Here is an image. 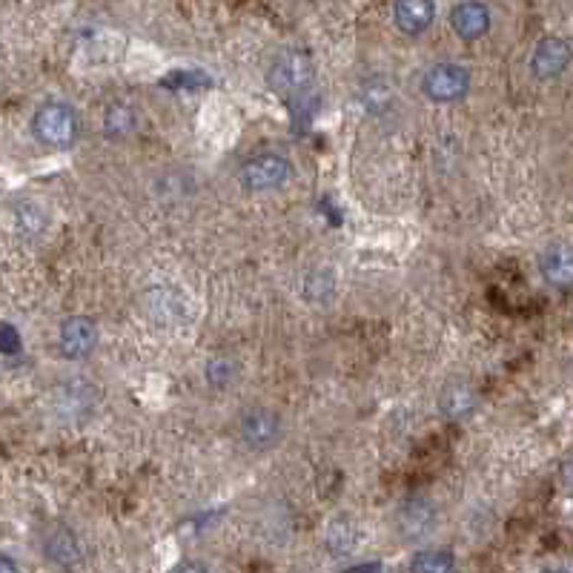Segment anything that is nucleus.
Segmentation results:
<instances>
[{
    "mask_svg": "<svg viewBox=\"0 0 573 573\" xmlns=\"http://www.w3.org/2000/svg\"><path fill=\"white\" fill-rule=\"evenodd\" d=\"M32 132L40 144L52 150H69L81 135V118L63 100H46L32 115Z\"/></svg>",
    "mask_w": 573,
    "mask_h": 573,
    "instance_id": "obj_1",
    "label": "nucleus"
},
{
    "mask_svg": "<svg viewBox=\"0 0 573 573\" xmlns=\"http://www.w3.org/2000/svg\"><path fill=\"white\" fill-rule=\"evenodd\" d=\"M315 67L305 49H284L267 69V84L282 98H301L313 86Z\"/></svg>",
    "mask_w": 573,
    "mask_h": 573,
    "instance_id": "obj_2",
    "label": "nucleus"
},
{
    "mask_svg": "<svg viewBox=\"0 0 573 573\" xmlns=\"http://www.w3.org/2000/svg\"><path fill=\"white\" fill-rule=\"evenodd\" d=\"M470 89V72L458 63H435L421 77V92L435 104H453Z\"/></svg>",
    "mask_w": 573,
    "mask_h": 573,
    "instance_id": "obj_3",
    "label": "nucleus"
},
{
    "mask_svg": "<svg viewBox=\"0 0 573 573\" xmlns=\"http://www.w3.org/2000/svg\"><path fill=\"white\" fill-rule=\"evenodd\" d=\"M290 178V160L278 153H261L244 160L241 167V183L252 192L278 190Z\"/></svg>",
    "mask_w": 573,
    "mask_h": 573,
    "instance_id": "obj_4",
    "label": "nucleus"
},
{
    "mask_svg": "<svg viewBox=\"0 0 573 573\" xmlns=\"http://www.w3.org/2000/svg\"><path fill=\"white\" fill-rule=\"evenodd\" d=\"M238 433L250 451H270L282 439V419L270 407H250L238 421Z\"/></svg>",
    "mask_w": 573,
    "mask_h": 573,
    "instance_id": "obj_5",
    "label": "nucleus"
},
{
    "mask_svg": "<svg viewBox=\"0 0 573 573\" xmlns=\"http://www.w3.org/2000/svg\"><path fill=\"white\" fill-rule=\"evenodd\" d=\"M58 344H61L63 359H86L98 344V330L86 315H69L61 324Z\"/></svg>",
    "mask_w": 573,
    "mask_h": 573,
    "instance_id": "obj_6",
    "label": "nucleus"
},
{
    "mask_svg": "<svg viewBox=\"0 0 573 573\" xmlns=\"http://www.w3.org/2000/svg\"><path fill=\"white\" fill-rule=\"evenodd\" d=\"M568 61H571V44L565 38H545L534 49L530 72L539 81H550V77H557L568 67Z\"/></svg>",
    "mask_w": 573,
    "mask_h": 573,
    "instance_id": "obj_7",
    "label": "nucleus"
},
{
    "mask_svg": "<svg viewBox=\"0 0 573 573\" xmlns=\"http://www.w3.org/2000/svg\"><path fill=\"white\" fill-rule=\"evenodd\" d=\"M435 17V7L430 0H398L393 7V23L398 32H405L410 38L430 29Z\"/></svg>",
    "mask_w": 573,
    "mask_h": 573,
    "instance_id": "obj_8",
    "label": "nucleus"
},
{
    "mask_svg": "<svg viewBox=\"0 0 573 573\" xmlns=\"http://www.w3.org/2000/svg\"><path fill=\"white\" fill-rule=\"evenodd\" d=\"M451 26L456 38L479 40L490 29V12L485 3H458L451 9Z\"/></svg>",
    "mask_w": 573,
    "mask_h": 573,
    "instance_id": "obj_9",
    "label": "nucleus"
},
{
    "mask_svg": "<svg viewBox=\"0 0 573 573\" xmlns=\"http://www.w3.org/2000/svg\"><path fill=\"white\" fill-rule=\"evenodd\" d=\"M539 270L553 287H571L573 282V255L568 244H550L539 255Z\"/></svg>",
    "mask_w": 573,
    "mask_h": 573,
    "instance_id": "obj_10",
    "label": "nucleus"
},
{
    "mask_svg": "<svg viewBox=\"0 0 573 573\" xmlns=\"http://www.w3.org/2000/svg\"><path fill=\"white\" fill-rule=\"evenodd\" d=\"M439 410L447 416V419H465L476 410V393L470 384L453 382L442 390L439 396Z\"/></svg>",
    "mask_w": 573,
    "mask_h": 573,
    "instance_id": "obj_11",
    "label": "nucleus"
},
{
    "mask_svg": "<svg viewBox=\"0 0 573 573\" xmlns=\"http://www.w3.org/2000/svg\"><path fill=\"white\" fill-rule=\"evenodd\" d=\"M46 557L61 568L77 565L81 562V548H77V539L72 536V530L55 527L52 534L46 536Z\"/></svg>",
    "mask_w": 573,
    "mask_h": 573,
    "instance_id": "obj_12",
    "label": "nucleus"
},
{
    "mask_svg": "<svg viewBox=\"0 0 573 573\" xmlns=\"http://www.w3.org/2000/svg\"><path fill=\"white\" fill-rule=\"evenodd\" d=\"M135 127H138V118H135V109H132L130 104H121V100L109 104L107 112H104V132H107V138L121 141V138L132 135Z\"/></svg>",
    "mask_w": 573,
    "mask_h": 573,
    "instance_id": "obj_13",
    "label": "nucleus"
},
{
    "mask_svg": "<svg viewBox=\"0 0 573 573\" xmlns=\"http://www.w3.org/2000/svg\"><path fill=\"white\" fill-rule=\"evenodd\" d=\"M433 508H430L428 502L416 499V502H407L405 508L398 511V527H402V534L405 536H421L433 525Z\"/></svg>",
    "mask_w": 573,
    "mask_h": 573,
    "instance_id": "obj_14",
    "label": "nucleus"
},
{
    "mask_svg": "<svg viewBox=\"0 0 573 573\" xmlns=\"http://www.w3.org/2000/svg\"><path fill=\"white\" fill-rule=\"evenodd\" d=\"M453 550H419L410 562V573H453Z\"/></svg>",
    "mask_w": 573,
    "mask_h": 573,
    "instance_id": "obj_15",
    "label": "nucleus"
},
{
    "mask_svg": "<svg viewBox=\"0 0 573 573\" xmlns=\"http://www.w3.org/2000/svg\"><path fill=\"white\" fill-rule=\"evenodd\" d=\"M160 86L172 92H199L213 86V77L204 75L201 69H176L167 77H160Z\"/></svg>",
    "mask_w": 573,
    "mask_h": 573,
    "instance_id": "obj_16",
    "label": "nucleus"
},
{
    "mask_svg": "<svg viewBox=\"0 0 573 573\" xmlns=\"http://www.w3.org/2000/svg\"><path fill=\"white\" fill-rule=\"evenodd\" d=\"M324 542H327V548L333 550L336 557H342V553H350L353 542H356V534H353L350 522L344 520V516H338V520L330 522Z\"/></svg>",
    "mask_w": 573,
    "mask_h": 573,
    "instance_id": "obj_17",
    "label": "nucleus"
},
{
    "mask_svg": "<svg viewBox=\"0 0 573 573\" xmlns=\"http://www.w3.org/2000/svg\"><path fill=\"white\" fill-rule=\"evenodd\" d=\"M333 287H336V282H333V273H330V270H313V273L307 275L305 296L310 298V301H327V298L333 296Z\"/></svg>",
    "mask_w": 573,
    "mask_h": 573,
    "instance_id": "obj_18",
    "label": "nucleus"
},
{
    "mask_svg": "<svg viewBox=\"0 0 573 573\" xmlns=\"http://www.w3.org/2000/svg\"><path fill=\"white\" fill-rule=\"evenodd\" d=\"M232 379H236V365L229 359H222V356H218V359H213L206 365V382L213 384V387L224 390Z\"/></svg>",
    "mask_w": 573,
    "mask_h": 573,
    "instance_id": "obj_19",
    "label": "nucleus"
},
{
    "mask_svg": "<svg viewBox=\"0 0 573 573\" xmlns=\"http://www.w3.org/2000/svg\"><path fill=\"white\" fill-rule=\"evenodd\" d=\"M23 350V338L17 333L15 324H9V321H0V353L3 356H17Z\"/></svg>",
    "mask_w": 573,
    "mask_h": 573,
    "instance_id": "obj_20",
    "label": "nucleus"
},
{
    "mask_svg": "<svg viewBox=\"0 0 573 573\" xmlns=\"http://www.w3.org/2000/svg\"><path fill=\"white\" fill-rule=\"evenodd\" d=\"M342 573H382V562H361V565H353Z\"/></svg>",
    "mask_w": 573,
    "mask_h": 573,
    "instance_id": "obj_21",
    "label": "nucleus"
},
{
    "mask_svg": "<svg viewBox=\"0 0 573 573\" xmlns=\"http://www.w3.org/2000/svg\"><path fill=\"white\" fill-rule=\"evenodd\" d=\"M0 573H23V571H21V568H17L15 559L0 557Z\"/></svg>",
    "mask_w": 573,
    "mask_h": 573,
    "instance_id": "obj_22",
    "label": "nucleus"
},
{
    "mask_svg": "<svg viewBox=\"0 0 573 573\" xmlns=\"http://www.w3.org/2000/svg\"><path fill=\"white\" fill-rule=\"evenodd\" d=\"M172 573H206V568L201 562H183L181 568H176Z\"/></svg>",
    "mask_w": 573,
    "mask_h": 573,
    "instance_id": "obj_23",
    "label": "nucleus"
},
{
    "mask_svg": "<svg viewBox=\"0 0 573 573\" xmlns=\"http://www.w3.org/2000/svg\"><path fill=\"white\" fill-rule=\"evenodd\" d=\"M542 573H565V571H542Z\"/></svg>",
    "mask_w": 573,
    "mask_h": 573,
    "instance_id": "obj_24",
    "label": "nucleus"
}]
</instances>
